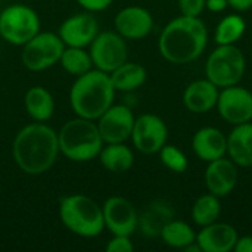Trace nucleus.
<instances>
[{"label":"nucleus","instance_id":"nucleus-11","mask_svg":"<svg viewBox=\"0 0 252 252\" xmlns=\"http://www.w3.org/2000/svg\"><path fill=\"white\" fill-rule=\"evenodd\" d=\"M216 108L220 117L232 126L250 123L252 121V93L239 84L224 87L219 93Z\"/></svg>","mask_w":252,"mask_h":252},{"label":"nucleus","instance_id":"nucleus-24","mask_svg":"<svg viewBox=\"0 0 252 252\" xmlns=\"http://www.w3.org/2000/svg\"><path fill=\"white\" fill-rule=\"evenodd\" d=\"M109 77L117 92H134L145 84L148 72L143 65L127 61L114 69Z\"/></svg>","mask_w":252,"mask_h":252},{"label":"nucleus","instance_id":"nucleus-8","mask_svg":"<svg viewBox=\"0 0 252 252\" xmlns=\"http://www.w3.org/2000/svg\"><path fill=\"white\" fill-rule=\"evenodd\" d=\"M65 49L63 41L56 32H38L22 46L21 61L30 71H44L59 62Z\"/></svg>","mask_w":252,"mask_h":252},{"label":"nucleus","instance_id":"nucleus-3","mask_svg":"<svg viewBox=\"0 0 252 252\" xmlns=\"http://www.w3.org/2000/svg\"><path fill=\"white\" fill-rule=\"evenodd\" d=\"M115 92L109 74L93 68L77 77L69 90V103L77 117L96 121L114 103Z\"/></svg>","mask_w":252,"mask_h":252},{"label":"nucleus","instance_id":"nucleus-27","mask_svg":"<svg viewBox=\"0 0 252 252\" xmlns=\"http://www.w3.org/2000/svg\"><path fill=\"white\" fill-rule=\"evenodd\" d=\"M61 66L74 77H80L90 69H93V61L90 56V52H87L84 47H71L65 46L62 56L59 59Z\"/></svg>","mask_w":252,"mask_h":252},{"label":"nucleus","instance_id":"nucleus-18","mask_svg":"<svg viewBox=\"0 0 252 252\" xmlns=\"http://www.w3.org/2000/svg\"><path fill=\"white\" fill-rule=\"evenodd\" d=\"M192 149L201 161H216L227 155V136L216 127H202L193 134Z\"/></svg>","mask_w":252,"mask_h":252},{"label":"nucleus","instance_id":"nucleus-4","mask_svg":"<svg viewBox=\"0 0 252 252\" xmlns=\"http://www.w3.org/2000/svg\"><path fill=\"white\" fill-rule=\"evenodd\" d=\"M61 154L74 162H87L97 158L105 145L93 120L77 117L66 121L58 133Z\"/></svg>","mask_w":252,"mask_h":252},{"label":"nucleus","instance_id":"nucleus-25","mask_svg":"<svg viewBox=\"0 0 252 252\" xmlns=\"http://www.w3.org/2000/svg\"><path fill=\"white\" fill-rule=\"evenodd\" d=\"M159 238L167 247L185 250L189 244L196 241V233L190 224L182 220H171L161 232Z\"/></svg>","mask_w":252,"mask_h":252},{"label":"nucleus","instance_id":"nucleus-30","mask_svg":"<svg viewBox=\"0 0 252 252\" xmlns=\"http://www.w3.org/2000/svg\"><path fill=\"white\" fill-rule=\"evenodd\" d=\"M177 3L185 16H199L205 9V0H177Z\"/></svg>","mask_w":252,"mask_h":252},{"label":"nucleus","instance_id":"nucleus-7","mask_svg":"<svg viewBox=\"0 0 252 252\" xmlns=\"http://www.w3.org/2000/svg\"><path fill=\"white\" fill-rule=\"evenodd\" d=\"M40 32L37 12L21 3L10 4L0 12V37L13 46H24Z\"/></svg>","mask_w":252,"mask_h":252},{"label":"nucleus","instance_id":"nucleus-31","mask_svg":"<svg viewBox=\"0 0 252 252\" xmlns=\"http://www.w3.org/2000/svg\"><path fill=\"white\" fill-rule=\"evenodd\" d=\"M133 250H134V245L130 241V236L114 235V238L106 245L108 252H131Z\"/></svg>","mask_w":252,"mask_h":252},{"label":"nucleus","instance_id":"nucleus-32","mask_svg":"<svg viewBox=\"0 0 252 252\" xmlns=\"http://www.w3.org/2000/svg\"><path fill=\"white\" fill-rule=\"evenodd\" d=\"M77 3L87 12H102L111 6L112 0H77Z\"/></svg>","mask_w":252,"mask_h":252},{"label":"nucleus","instance_id":"nucleus-21","mask_svg":"<svg viewBox=\"0 0 252 252\" xmlns=\"http://www.w3.org/2000/svg\"><path fill=\"white\" fill-rule=\"evenodd\" d=\"M227 155L242 168L252 167V121L238 124L227 136Z\"/></svg>","mask_w":252,"mask_h":252},{"label":"nucleus","instance_id":"nucleus-13","mask_svg":"<svg viewBox=\"0 0 252 252\" xmlns=\"http://www.w3.org/2000/svg\"><path fill=\"white\" fill-rule=\"evenodd\" d=\"M105 229H108L112 236H131L137 230L139 214L134 205L123 196H111L102 205Z\"/></svg>","mask_w":252,"mask_h":252},{"label":"nucleus","instance_id":"nucleus-33","mask_svg":"<svg viewBox=\"0 0 252 252\" xmlns=\"http://www.w3.org/2000/svg\"><path fill=\"white\" fill-rule=\"evenodd\" d=\"M235 252H252V236H238L236 244L233 247Z\"/></svg>","mask_w":252,"mask_h":252},{"label":"nucleus","instance_id":"nucleus-14","mask_svg":"<svg viewBox=\"0 0 252 252\" xmlns=\"http://www.w3.org/2000/svg\"><path fill=\"white\" fill-rule=\"evenodd\" d=\"M58 34L65 46L87 47L99 34V24L92 12H80L68 16L59 27Z\"/></svg>","mask_w":252,"mask_h":252},{"label":"nucleus","instance_id":"nucleus-2","mask_svg":"<svg viewBox=\"0 0 252 252\" xmlns=\"http://www.w3.org/2000/svg\"><path fill=\"white\" fill-rule=\"evenodd\" d=\"M208 43V30L199 16H177L161 31L158 49L161 56L176 65L196 61Z\"/></svg>","mask_w":252,"mask_h":252},{"label":"nucleus","instance_id":"nucleus-17","mask_svg":"<svg viewBox=\"0 0 252 252\" xmlns=\"http://www.w3.org/2000/svg\"><path fill=\"white\" fill-rule=\"evenodd\" d=\"M238 236L239 235L232 224L216 221L204 226L196 233V242L202 252H229L233 251Z\"/></svg>","mask_w":252,"mask_h":252},{"label":"nucleus","instance_id":"nucleus-10","mask_svg":"<svg viewBox=\"0 0 252 252\" xmlns=\"http://www.w3.org/2000/svg\"><path fill=\"white\" fill-rule=\"evenodd\" d=\"M130 139L139 152L145 155L158 154L159 149L167 143L168 128L164 120L158 115L143 114L134 120Z\"/></svg>","mask_w":252,"mask_h":252},{"label":"nucleus","instance_id":"nucleus-9","mask_svg":"<svg viewBox=\"0 0 252 252\" xmlns=\"http://www.w3.org/2000/svg\"><path fill=\"white\" fill-rule=\"evenodd\" d=\"M89 52L93 61V68L108 74H111L128 59L126 38L121 37L117 31L99 32L90 43Z\"/></svg>","mask_w":252,"mask_h":252},{"label":"nucleus","instance_id":"nucleus-16","mask_svg":"<svg viewBox=\"0 0 252 252\" xmlns=\"http://www.w3.org/2000/svg\"><path fill=\"white\" fill-rule=\"evenodd\" d=\"M204 179L210 193L219 198H224L230 195L236 188L239 179V170L238 165L230 158L223 157L208 162Z\"/></svg>","mask_w":252,"mask_h":252},{"label":"nucleus","instance_id":"nucleus-20","mask_svg":"<svg viewBox=\"0 0 252 252\" xmlns=\"http://www.w3.org/2000/svg\"><path fill=\"white\" fill-rule=\"evenodd\" d=\"M173 219H174V210L168 202L154 201L139 216L137 229L146 238H159L162 229Z\"/></svg>","mask_w":252,"mask_h":252},{"label":"nucleus","instance_id":"nucleus-28","mask_svg":"<svg viewBox=\"0 0 252 252\" xmlns=\"http://www.w3.org/2000/svg\"><path fill=\"white\" fill-rule=\"evenodd\" d=\"M245 30H247L245 19L238 13H232L224 16L219 22L216 28L214 40L217 44H236L245 34Z\"/></svg>","mask_w":252,"mask_h":252},{"label":"nucleus","instance_id":"nucleus-19","mask_svg":"<svg viewBox=\"0 0 252 252\" xmlns=\"http://www.w3.org/2000/svg\"><path fill=\"white\" fill-rule=\"evenodd\" d=\"M220 89L208 78L192 81L183 93V103L192 114H207L216 108Z\"/></svg>","mask_w":252,"mask_h":252},{"label":"nucleus","instance_id":"nucleus-15","mask_svg":"<svg viewBox=\"0 0 252 252\" xmlns=\"http://www.w3.org/2000/svg\"><path fill=\"white\" fill-rule=\"evenodd\" d=\"M114 27L126 40H142L154 30V16L142 6H127L115 15Z\"/></svg>","mask_w":252,"mask_h":252},{"label":"nucleus","instance_id":"nucleus-5","mask_svg":"<svg viewBox=\"0 0 252 252\" xmlns=\"http://www.w3.org/2000/svg\"><path fill=\"white\" fill-rule=\"evenodd\" d=\"M58 211L62 224L77 236L96 238L105 230L102 207L86 195L63 196Z\"/></svg>","mask_w":252,"mask_h":252},{"label":"nucleus","instance_id":"nucleus-6","mask_svg":"<svg viewBox=\"0 0 252 252\" xmlns=\"http://www.w3.org/2000/svg\"><path fill=\"white\" fill-rule=\"evenodd\" d=\"M247 71V59L236 44H217L205 63V75L219 89L236 86Z\"/></svg>","mask_w":252,"mask_h":252},{"label":"nucleus","instance_id":"nucleus-22","mask_svg":"<svg viewBox=\"0 0 252 252\" xmlns=\"http://www.w3.org/2000/svg\"><path fill=\"white\" fill-rule=\"evenodd\" d=\"M24 105L31 120L37 123L49 121L55 112V99L43 86H34L28 89L24 97Z\"/></svg>","mask_w":252,"mask_h":252},{"label":"nucleus","instance_id":"nucleus-34","mask_svg":"<svg viewBox=\"0 0 252 252\" xmlns=\"http://www.w3.org/2000/svg\"><path fill=\"white\" fill-rule=\"evenodd\" d=\"M205 7L214 13H220L229 7L227 0H205Z\"/></svg>","mask_w":252,"mask_h":252},{"label":"nucleus","instance_id":"nucleus-35","mask_svg":"<svg viewBox=\"0 0 252 252\" xmlns=\"http://www.w3.org/2000/svg\"><path fill=\"white\" fill-rule=\"evenodd\" d=\"M229 6L238 12H247L252 7V0H227Z\"/></svg>","mask_w":252,"mask_h":252},{"label":"nucleus","instance_id":"nucleus-26","mask_svg":"<svg viewBox=\"0 0 252 252\" xmlns=\"http://www.w3.org/2000/svg\"><path fill=\"white\" fill-rule=\"evenodd\" d=\"M220 214H221L220 198L213 193H205L199 196L192 207V220L199 227L219 221Z\"/></svg>","mask_w":252,"mask_h":252},{"label":"nucleus","instance_id":"nucleus-29","mask_svg":"<svg viewBox=\"0 0 252 252\" xmlns=\"http://www.w3.org/2000/svg\"><path fill=\"white\" fill-rule=\"evenodd\" d=\"M159 159L161 162L173 173H177V174H182L188 170L189 167V161H188V157L186 154L174 146V145H168L165 143L161 149H159Z\"/></svg>","mask_w":252,"mask_h":252},{"label":"nucleus","instance_id":"nucleus-1","mask_svg":"<svg viewBox=\"0 0 252 252\" xmlns=\"http://www.w3.org/2000/svg\"><path fill=\"white\" fill-rule=\"evenodd\" d=\"M12 154L16 165L25 174H44L55 165L61 154L58 133L50 126L34 121L16 133Z\"/></svg>","mask_w":252,"mask_h":252},{"label":"nucleus","instance_id":"nucleus-12","mask_svg":"<svg viewBox=\"0 0 252 252\" xmlns=\"http://www.w3.org/2000/svg\"><path fill=\"white\" fill-rule=\"evenodd\" d=\"M133 111L126 105H111L96 121L103 143H124L131 137Z\"/></svg>","mask_w":252,"mask_h":252},{"label":"nucleus","instance_id":"nucleus-23","mask_svg":"<svg viewBox=\"0 0 252 252\" xmlns=\"http://www.w3.org/2000/svg\"><path fill=\"white\" fill-rule=\"evenodd\" d=\"M102 167L111 173H126L134 164L133 151L124 143H105L97 155Z\"/></svg>","mask_w":252,"mask_h":252}]
</instances>
